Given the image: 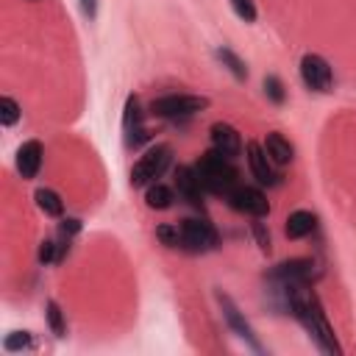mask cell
I'll return each instance as SVG.
<instances>
[{
    "label": "cell",
    "instance_id": "9a60e30c",
    "mask_svg": "<svg viewBox=\"0 0 356 356\" xmlns=\"http://www.w3.org/2000/svg\"><path fill=\"white\" fill-rule=\"evenodd\" d=\"M314 228H317V217H314L309 209H298V211H292V214L286 217L284 234H286L289 239H303V236H309Z\"/></svg>",
    "mask_w": 356,
    "mask_h": 356
},
{
    "label": "cell",
    "instance_id": "4316f807",
    "mask_svg": "<svg viewBox=\"0 0 356 356\" xmlns=\"http://www.w3.org/2000/svg\"><path fill=\"white\" fill-rule=\"evenodd\" d=\"M39 261L42 264H50V261H58V245L53 239H44L39 245Z\"/></svg>",
    "mask_w": 356,
    "mask_h": 356
},
{
    "label": "cell",
    "instance_id": "277c9868",
    "mask_svg": "<svg viewBox=\"0 0 356 356\" xmlns=\"http://www.w3.org/2000/svg\"><path fill=\"white\" fill-rule=\"evenodd\" d=\"M203 108H209V97H203V95H164V97H156L150 103V111L156 117H164V120L192 117Z\"/></svg>",
    "mask_w": 356,
    "mask_h": 356
},
{
    "label": "cell",
    "instance_id": "484cf974",
    "mask_svg": "<svg viewBox=\"0 0 356 356\" xmlns=\"http://www.w3.org/2000/svg\"><path fill=\"white\" fill-rule=\"evenodd\" d=\"M231 8L242 22H256V3L253 0H231Z\"/></svg>",
    "mask_w": 356,
    "mask_h": 356
},
{
    "label": "cell",
    "instance_id": "7402d4cb",
    "mask_svg": "<svg viewBox=\"0 0 356 356\" xmlns=\"http://www.w3.org/2000/svg\"><path fill=\"white\" fill-rule=\"evenodd\" d=\"M44 314H47V325H50V331H53L56 337H64V334H67V320H64L61 306H58L56 300H47V303H44Z\"/></svg>",
    "mask_w": 356,
    "mask_h": 356
},
{
    "label": "cell",
    "instance_id": "5bb4252c",
    "mask_svg": "<svg viewBox=\"0 0 356 356\" xmlns=\"http://www.w3.org/2000/svg\"><path fill=\"white\" fill-rule=\"evenodd\" d=\"M209 136H211V147L220 150V153H225L228 159H234V156L242 153V136H239V131H236L234 125H228V122H214V125L209 128Z\"/></svg>",
    "mask_w": 356,
    "mask_h": 356
},
{
    "label": "cell",
    "instance_id": "7c38bea8",
    "mask_svg": "<svg viewBox=\"0 0 356 356\" xmlns=\"http://www.w3.org/2000/svg\"><path fill=\"white\" fill-rule=\"evenodd\" d=\"M245 153H248V167H250L253 178H256L259 184L275 186V184H278V175H275V170H273V161H270L264 145H259V142L250 139V142L245 145Z\"/></svg>",
    "mask_w": 356,
    "mask_h": 356
},
{
    "label": "cell",
    "instance_id": "3957f363",
    "mask_svg": "<svg viewBox=\"0 0 356 356\" xmlns=\"http://www.w3.org/2000/svg\"><path fill=\"white\" fill-rule=\"evenodd\" d=\"M170 164H172V147L167 145V142H159V145H153V147H147L142 156H139V161L131 167V186H150V184H156L167 170H170Z\"/></svg>",
    "mask_w": 356,
    "mask_h": 356
},
{
    "label": "cell",
    "instance_id": "6da1fadb",
    "mask_svg": "<svg viewBox=\"0 0 356 356\" xmlns=\"http://www.w3.org/2000/svg\"><path fill=\"white\" fill-rule=\"evenodd\" d=\"M286 309L306 328L309 339L323 353H342V348L337 342V334H334V328H331V323H328V317L323 312V303H320V298L314 292L300 295V286H292L289 284L286 286Z\"/></svg>",
    "mask_w": 356,
    "mask_h": 356
},
{
    "label": "cell",
    "instance_id": "ffe728a7",
    "mask_svg": "<svg viewBox=\"0 0 356 356\" xmlns=\"http://www.w3.org/2000/svg\"><path fill=\"white\" fill-rule=\"evenodd\" d=\"M156 239H159L164 248H170V250H175V248H181V250H184L181 225H170V222H161V225L156 228Z\"/></svg>",
    "mask_w": 356,
    "mask_h": 356
},
{
    "label": "cell",
    "instance_id": "44dd1931",
    "mask_svg": "<svg viewBox=\"0 0 356 356\" xmlns=\"http://www.w3.org/2000/svg\"><path fill=\"white\" fill-rule=\"evenodd\" d=\"M19 117H22L19 103H17L11 95H3V97H0V122H3V128L17 125V120H19Z\"/></svg>",
    "mask_w": 356,
    "mask_h": 356
},
{
    "label": "cell",
    "instance_id": "5b68a950",
    "mask_svg": "<svg viewBox=\"0 0 356 356\" xmlns=\"http://www.w3.org/2000/svg\"><path fill=\"white\" fill-rule=\"evenodd\" d=\"M181 236H184V250H192V253L214 250L220 242L217 228L209 220H197V217H186L181 222Z\"/></svg>",
    "mask_w": 356,
    "mask_h": 356
},
{
    "label": "cell",
    "instance_id": "9c48e42d",
    "mask_svg": "<svg viewBox=\"0 0 356 356\" xmlns=\"http://www.w3.org/2000/svg\"><path fill=\"white\" fill-rule=\"evenodd\" d=\"M225 200H228V206H231L234 211H239V214H250V217H264V214H270V203H267L264 192L256 189V186H239V184H236Z\"/></svg>",
    "mask_w": 356,
    "mask_h": 356
},
{
    "label": "cell",
    "instance_id": "ac0fdd59",
    "mask_svg": "<svg viewBox=\"0 0 356 356\" xmlns=\"http://www.w3.org/2000/svg\"><path fill=\"white\" fill-rule=\"evenodd\" d=\"M33 200H36V206H39L47 217H61V214H64V200L58 197V192H53V189H47V186H39V189L33 192Z\"/></svg>",
    "mask_w": 356,
    "mask_h": 356
},
{
    "label": "cell",
    "instance_id": "83f0119b",
    "mask_svg": "<svg viewBox=\"0 0 356 356\" xmlns=\"http://www.w3.org/2000/svg\"><path fill=\"white\" fill-rule=\"evenodd\" d=\"M78 231H81V220H75V217H64L58 222V236L61 239H72Z\"/></svg>",
    "mask_w": 356,
    "mask_h": 356
},
{
    "label": "cell",
    "instance_id": "30bf717a",
    "mask_svg": "<svg viewBox=\"0 0 356 356\" xmlns=\"http://www.w3.org/2000/svg\"><path fill=\"white\" fill-rule=\"evenodd\" d=\"M172 175H175L172 184H175V189H178V197L186 200L189 206L200 209V206H203V186H200V181H197L195 167H192V164H178Z\"/></svg>",
    "mask_w": 356,
    "mask_h": 356
},
{
    "label": "cell",
    "instance_id": "2e32d148",
    "mask_svg": "<svg viewBox=\"0 0 356 356\" xmlns=\"http://www.w3.org/2000/svg\"><path fill=\"white\" fill-rule=\"evenodd\" d=\"M264 150H267L270 161H273V164H278V167L289 164V161H292V156H295V150H292L289 139H286L284 134H278V131L267 134V139H264Z\"/></svg>",
    "mask_w": 356,
    "mask_h": 356
},
{
    "label": "cell",
    "instance_id": "d4e9b609",
    "mask_svg": "<svg viewBox=\"0 0 356 356\" xmlns=\"http://www.w3.org/2000/svg\"><path fill=\"white\" fill-rule=\"evenodd\" d=\"M264 95H267V100H273V103H284V100H286V89H284V83H281L278 75H267V78H264Z\"/></svg>",
    "mask_w": 356,
    "mask_h": 356
},
{
    "label": "cell",
    "instance_id": "cb8c5ba5",
    "mask_svg": "<svg viewBox=\"0 0 356 356\" xmlns=\"http://www.w3.org/2000/svg\"><path fill=\"white\" fill-rule=\"evenodd\" d=\"M250 231H253V236H256V245H259V250H261L264 256H270V253H273V242H270V231H267V225L261 222V217H253V222H250Z\"/></svg>",
    "mask_w": 356,
    "mask_h": 356
},
{
    "label": "cell",
    "instance_id": "7a4b0ae2",
    "mask_svg": "<svg viewBox=\"0 0 356 356\" xmlns=\"http://www.w3.org/2000/svg\"><path fill=\"white\" fill-rule=\"evenodd\" d=\"M195 172H197V181L203 186V192L209 195H217V197H228L231 189L236 186V167L231 164V159L214 147H209L195 164Z\"/></svg>",
    "mask_w": 356,
    "mask_h": 356
},
{
    "label": "cell",
    "instance_id": "603a6c76",
    "mask_svg": "<svg viewBox=\"0 0 356 356\" xmlns=\"http://www.w3.org/2000/svg\"><path fill=\"white\" fill-rule=\"evenodd\" d=\"M28 348H33L31 331H11V334L3 339V350H6V353H19V350H28Z\"/></svg>",
    "mask_w": 356,
    "mask_h": 356
},
{
    "label": "cell",
    "instance_id": "e0dca14e",
    "mask_svg": "<svg viewBox=\"0 0 356 356\" xmlns=\"http://www.w3.org/2000/svg\"><path fill=\"white\" fill-rule=\"evenodd\" d=\"M172 200H175V192L167 186V184H150V186H145V203H147V209H156V211H164V209H170L172 206Z\"/></svg>",
    "mask_w": 356,
    "mask_h": 356
},
{
    "label": "cell",
    "instance_id": "8992f818",
    "mask_svg": "<svg viewBox=\"0 0 356 356\" xmlns=\"http://www.w3.org/2000/svg\"><path fill=\"white\" fill-rule=\"evenodd\" d=\"M320 275V267L314 259H289V261H281L270 270V281H281V284H292V286H306L312 278Z\"/></svg>",
    "mask_w": 356,
    "mask_h": 356
},
{
    "label": "cell",
    "instance_id": "d6986e66",
    "mask_svg": "<svg viewBox=\"0 0 356 356\" xmlns=\"http://www.w3.org/2000/svg\"><path fill=\"white\" fill-rule=\"evenodd\" d=\"M217 58L222 61V67H228V72H231L236 81H245V78H248V67H245V61H242L231 47H217Z\"/></svg>",
    "mask_w": 356,
    "mask_h": 356
},
{
    "label": "cell",
    "instance_id": "4fadbf2b",
    "mask_svg": "<svg viewBox=\"0 0 356 356\" xmlns=\"http://www.w3.org/2000/svg\"><path fill=\"white\" fill-rule=\"evenodd\" d=\"M42 159H44V147H42L39 139H28V142H22V145L17 147V159H14L17 172H19L25 181L36 178L39 170H42Z\"/></svg>",
    "mask_w": 356,
    "mask_h": 356
},
{
    "label": "cell",
    "instance_id": "f1b7e54d",
    "mask_svg": "<svg viewBox=\"0 0 356 356\" xmlns=\"http://www.w3.org/2000/svg\"><path fill=\"white\" fill-rule=\"evenodd\" d=\"M78 6H81V14L86 19H95L97 17V0H78Z\"/></svg>",
    "mask_w": 356,
    "mask_h": 356
},
{
    "label": "cell",
    "instance_id": "52a82bcc",
    "mask_svg": "<svg viewBox=\"0 0 356 356\" xmlns=\"http://www.w3.org/2000/svg\"><path fill=\"white\" fill-rule=\"evenodd\" d=\"M300 81L312 92H331V86H334L331 64L317 53H306L300 58Z\"/></svg>",
    "mask_w": 356,
    "mask_h": 356
},
{
    "label": "cell",
    "instance_id": "ba28073f",
    "mask_svg": "<svg viewBox=\"0 0 356 356\" xmlns=\"http://www.w3.org/2000/svg\"><path fill=\"white\" fill-rule=\"evenodd\" d=\"M122 134H125V145L128 147H142L150 134L145 128V120H142V106H139V97L136 95H128L125 100V108H122Z\"/></svg>",
    "mask_w": 356,
    "mask_h": 356
},
{
    "label": "cell",
    "instance_id": "8fae6325",
    "mask_svg": "<svg viewBox=\"0 0 356 356\" xmlns=\"http://www.w3.org/2000/svg\"><path fill=\"white\" fill-rule=\"evenodd\" d=\"M217 303H220V309H222V317H225V323H228V328L239 337V339H245L253 350H261V345H259V339H256V334H253V328L248 325V320L239 314V309L234 306V300L228 298V295H222V292H217Z\"/></svg>",
    "mask_w": 356,
    "mask_h": 356
}]
</instances>
